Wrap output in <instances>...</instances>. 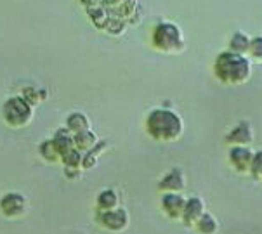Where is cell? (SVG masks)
I'll return each instance as SVG.
<instances>
[{
	"label": "cell",
	"mask_w": 262,
	"mask_h": 234,
	"mask_svg": "<svg viewBox=\"0 0 262 234\" xmlns=\"http://www.w3.org/2000/svg\"><path fill=\"white\" fill-rule=\"evenodd\" d=\"M214 73L217 80L224 85H242L252 77V61L248 56L224 51L215 57Z\"/></svg>",
	"instance_id": "cell-1"
},
{
	"label": "cell",
	"mask_w": 262,
	"mask_h": 234,
	"mask_svg": "<svg viewBox=\"0 0 262 234\" xmlns=\"http://www.w3.org/2000/svg\"><path fill=\"white\" fill-rule=\"evenodd\" d=\"M146 132L155 141L172 143V141L181 139L184 132V122L174 109L157 108L149 111L146 118Z\"/></svg>",
	"instance_id": "cell-2"
},
{
	"label": "cell",
	"mask_w": 262,
	"mask_h": 234,
	"mask_svg": "<svg viewBox=\"0 0 262 234\" xmlns=\"http://www.w3.org/2000/svg\"><path fill=\"white\" fill-rule=\"evenodd\" d=\"M151 42L157 51L165 52V54H177V52L184 51L186 47L183 30L170 21H162L155 26Z\"/></svg>",
	"instance_id": "cell-3"
},
{
	"label": "cell",
	"mask_w": 262,
	"mask_h": 234,
	"mask_svg": "<svg viewBox=\"0 0 262 234\" xmlns=\"http://www.w3.org/2000/svg\"><path fill=\"white\" fill-rule=\"evenodd\" d=\"M4 120L11 127H25L28 125L33 116L32 106L25 101V97H11L2 108Z\"/></svg>",
	"instance_id": "cell-4"
},
{
	"label": "cell",
	"mask_w": 262,
	"mask_h": 234,
	"mask_svg": "<svg viewBox=\"0 0 262 234\" xmlns=\"http://www.w3.org/2000/svg\"><path fill=\"white\" fill-rule=\"evenodd\" d=\"M254 153L255 151H252L248 146H231V149H229L231 165H233L239 174H247V172H250Z\"/></svg>",
	"instance_id": "cell-5"
},
{
	"label": "cell",
	"mask_w": 262,
	"mask_h": 234,
	"mask_svg": "<svg viewBox=\"0 0 262 234\" xmlns=\"http://www.w3.org/2000/svg\"><path fill=\"white\" fill-rule=\"evenodd\" d=\"M99 220L110 231H123L128 226V214L123 208H113L108 212H101Z\"/></svg>",
	"instance_id": "cell-6"
},
{
	"label": "cell",
	"mask_w": 262,
	"mask_h": 234,
	"mask_svg": "<svg viewBox=\"0 0 262 234\" xmlns=\"http://www.w3.org/2000/svg\"><path fill=\"white\" fill-rule=\"evenodd\" d=\"M186 198L181 193H167L162 198V206L165 214L170 219H181L183 220V214L186 208Z\"/></svg>",
	"instance_id": "cell-7"
},
{
	"label": "cell",
	"mask_w": 262,
	"mask_h": 234,
	"mask_svg": "<svg viewBox=\"0 0 262 234\" xmlns=\"http://www.w3.org/2000/svg\"><path fill=\"white\" fill-rule=\"evenodd\" d=\"M0 208L7 217H19L26 210V200L19 193H9L0 201Z\"/></svg>",
	"instance_id": "cell-8"
},
{
	"label": "cell",
	"mask_w": 262,
	"mask_h": 234,
	"mask_svg": "<svg viewBox=\"0 0 262 234\" xmlns=\"http://www.w3.org/2000/svg\"><path fill=\"white\" fill-rule=\"evenodd\" d=\"M254 141V129L248 122H239L233 130L226 135V143L231 146H250Z\"/></svg>",
	"instance_id": "cell-9"
},
{
	"label": "cell",
	"mask_w": 262,
	"mask_h": 234,
	"mask_svg": "<svg viewBox=\"0 0 262 234\" xmlns=\"http://www.w3.org/2000/svg\"><path fill=\"white\" fill-rule=\"evenodd\" d=\"M162 191L165 193H181L186 188V177L184 172L181 169H172L168 174L160 180V186Z\"/></svg>",
	"instance_id": "cell-10"
},
{
	"label": "cell",
	"mask_w": 262,
	"mask_h": 234,
	"mask_svg": "<svg viewBox=\"0 0 262 234\" xmlns=\"http://www.w3.org/2000/svg\"><path fill=\"white\" fill-rule=\"evenodd\" d=\"M205 214V205H203V201L200 200V198H189L188 201H186V208H184V214H183V220L186 226H194V224L198 222L200 217Z\"/></svg>",
	"instance_id": "cell-11"
},
{
	"label": "cell",
	"mask_w": 262,
	"mask_h": 234,
	"mask_svg": "<svg viewBox=\"0 0 262 234\" xmlns=\"http://www.w3.org/2000/svg\"><path fill=\"white\" fill-rule=\"evenodd\" d=\"M250 42H252V37H248L245 32H239L238 30V32H234L231 35L228 51L234 52V54L248 56V52H250Z\"/></svg>",
	"instance_id": "cell-12"
},
{
	"label": "cell",
	"mask_w": 262,
	"mask_h": 234,
	"mask_svg": "<svg viewBox=\"0 0 262 234\" xmlns=\"http://www.w3.org/2000/svg\"><path fill=\"white\" fill-rule=\"evenodd\" d=\"M73 143H75V149L83 153V151L94 149V146L99 143V141H97V135L92 130H85V132H80V134H75Z\"/></svg>",
	"instance_id": "cell-13"
},
{
	"label": "cell",
	"mask_w": 262,
	"mask_h": 234,
	"mask_svg": "<svg viewBox=\"0 0 262 234\" xmlns=\"http://www.w3.org/2000/svg\"><path fill=\"white\" fill-rule=\"evenodd\" d=\"M54 144H56V149L59 153V156L63 158L66 156L70 151L75 149V143H73V135H70V130H59L57 134L54 135Z\"/></svg>",
	"instance_id": "cell-14"
},
{
	"label": "cell",
	"mask_w": 262,
	"mask_h": 234,
	"mask_svg": "<svg viewBox=\"0 0 262 234\" xmlns=\"http://www.w3.org/2000/svg\"><path fill=\"white\" fill-rule=\"evenodd\" d=\"M91 123H89V118L85 116L83 113H72L68 118H66V129L73 134H80V132H85V130H91L89 129Z\"/></svg>",
	"instance_id": "cell-15"
},
{
	"label": "cell",
	"mask_w": 262,
	"mask_h": 234,
	"mask_svg": "<svg viewBox=\"0 0 262 234\" xmlns=\"http://www.w3.org/2000/svg\"><path fill=\"white\" fill-rule=\"evenodd\" d=\"M89 16H91L92 23H94L96 28L99 30H106L110 25V19H112V14L110 11L103 6H97V7H91L89 9Z\"/></svg>",
	"instance_id": "cell-16"
},
{
	"label": "cell",
	"mask_w": 262,
	"mask_h": 234,
	"mask_svg": "<svg viewBox=\"0 0 262 234\" xmlns=\"http://www.w3.org/2000/svg\"><path fill=\"white\" fill-rule=\"evenodd\" d=\"M97 206H99L101 212L118 208V194L112 191V189H106L97 196Z\"/></svg>",
	"instance_id": "cell-17"
},
{
	"label": "cell",
	"mask_w": 262,
	"mask_h": 234,
	"mask_svg": "<svg viewBox=\"0 0 262 234\" xmlns=\"http://www.w3.org/2000/svg\"><path fill=\"white\" fill-rule=\"evenodd\" d=\"M194 227L198 229V232L202 234H215L217 229H219V224H217V219L214 217L212 214H203L202 217L196 224H194Z\"/></svg>",
	"instance_id": "cell-18"
},
{
	"label": "cell",
	"mask_w": 262,
	"mask_h": 234,
	"mask_svg": "<svg viewBox=\"0 0 262 234\" xmlns=\"http://www.w3.org/2000/svg\"><path fill=\"white\" fill-rule=\"evenodd\" d=\"M40 153H42V156L46 158V160L49 161H56V160H59V153H57V149H56V144H54V141H46V143H42V146H40Z\"/></svg>",
	"instance_id": "cell-19"
},
{
	"label": "cell",
	"mask_w": 262,
	"mask_h": 234,
	"mask_svg": "<svg viewBox=\"0 0 262 234\" xmlns=\"http://www.w3.org/2000/svg\"><path fill=\"white\" fill-rule=\"evenodd\" d=\"M248 56H250V61L254 59L257 63H262V35H257V37L252 38Z\"/></svg>",
	"instance_id": "cell-20"
},
{
	"label": "cell",
	"mask_w": 262,
	"mask_h": 234,
	"mask_svg": "<svg viewBox=\"0 0 262 234\" xmlns=\"http://www.w3.org/2000/svg\"><path fill=\"white\" fill-rule=\"evenodd\" d=\"M82 160H83V156L78 149H73V151H70L66 156H63L66 169H77V167L82 165Z\"/></svg>",
	"instance_id": "cell-21"
},
{
	"label": "cell",
	"mask_w": 262,
	"mask_h": 234,
	"mask_svg": "<svg viewBox=\"0 0 262 234\" xmlns=\"http://www.w3.org/2000/svg\"><path fill=\"white\" fill-rule=\"evenodd\" d=\"M250 174L254 175L255 179H262V149L254 153V160H252V165H250Z\"/></svg>",
	"instance_id": "cell-22"
},
{
	"label": "cell",
	"mask_w": 262,
	"mask_h": 234,
	"mask_svg": "<svg viewBox=\"0 0 262 234\" xmlns=\"http://www.w3.org/2000/svg\"><path fill=\"white\" fill-rule=\"evenodd\" d=\"M125 25H127V23H125L123 19H120V17H113V16H112L108 28H106V32H110L112 35H122L123 32H125Z\"/></svg>",
	"instance_id": "cell-23"
},
{
	"label": "cell",
	"mask_w": 262,
	"mask_h": 234,
	"mask_svg": "<svg viewBox=\"0 0 262 234\" xmlns=\"http://www.w3.org/2000/svg\"><path fill=\"white\" fill-rule=\"evenodd\" d=\"M82 4H83V6H85L87 9H91V7L103 6V0H82Z\"/></svg>",
	"instance_id": "cell-24"
}]
</instances>
